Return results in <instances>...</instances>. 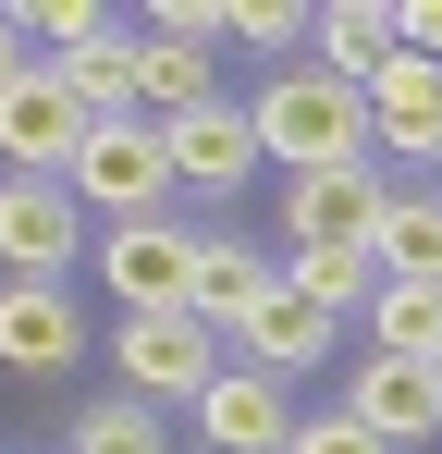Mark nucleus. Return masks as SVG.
I'll use <instances>...</instances> for the list:
<instances>
[{
	"instance_id": "nucleus-1",
	"label": "nucleus",
	"mask_w": 442,
	"mask_h": 454,
	"mask_svg": "<svg viewBox=\"0 0 442 454\" xmlns=\"http://www.w3.org/2000/svg\"><path fill=\"white\" fill-rule=\"evenodd\" d=\"M246 136H258V160H283V172H344V160H368V111H357L344 74L295 62V74H271L246 98Z\"/></svg>"
},
{
	"instance_id": "nucleus-2",
	"label": "nucleus",
	"mask_w": 442,
	"mask_h": 454,
	"mask_svg": "<svg viewBox=\"0 0 442 454\" xmlns=\"http://www.w3.org/2000/svg\"><path fill=\"white\" fill-rule=\"evenodd\" d=\"M62 197H74V209H111V222H160V197H172V148H160V123H86Z\"/></svg>"
},
{
	"instance_id": "nucleus-3",
	"label": "nucleus",
	"mask_w": 442,
	"mask_h": 454,
	"mask_svg": "<svg viewBox=\"0 0 442 454\" xmlns=\"http://www.w3.org/2000/svg\"><path fill=\"white\" fill-rule=\"evenodd\" d=\"M74 148H86V98H74L50 62H25V74L0 86V160H12V172H37V184H62Z\"/></svg>"
},
{
	"instance_id": "nucleus-4",
	"label": "nucleus",
	"mask_w": 442,
	"mask_h": 454,
	"mask_svg": "<svg viewBox=\"0 0 442 454\" xmlns=\"http://www.w3.org/2000/svg\"><path fill=\"white\" fill-rule=\"evenodd\" d=\"M111 356H123V380H136V405H160V393H185V405H197V393L233 369V356H221V332H197L185 307L123 319V332H111Z\"/></svg>"
},
{
	"instance_id": "nucleus-5",
	"label": "nucleus",
	"mask_w": 442,
	"mask_h": 454,
	"mask_svg": "<svg viewBox=\"0 0 442 454\" xmlns=\"http://www.w3.org/2000/svg\"><path fill=\"white\" fill-rule=\"evenodd\" d=\"M381 209H393V184H381L368 160H344V172H295V184H283V222H295V246H332V258H368Z\"/></svg>"
},
{
	"instance_id": "nucleus-6",
	"label": "nucleus",
	"mask_w": 442,
	"mask_h": 454,
	"mask_svg": "<svg viewBox=\"0 0 442 454\" xmlns=\"http://www.w3.org/2000/svg\"><path fill=\"white\" fill-rule=\"evenodd\" d=\"M357 111H368V148H393V160H442V62L381 50V74L357 86Z\"/></svg>"
},
{
	"instance_id": "nucleus-7",
	"label": "nucleus",
	"mask_w": 442,
	"mask_h": 454,
	"mask_svg": "<svg viewBox=\"0 0 442 454\" xmlns=\"http://www.w3.org/2000/svg\"><path fill=\"white\" fill-rule=\"evenodd\" d=\"M344 418H357L381 454L430 442V430H442V369H406V356H357V369H344Z\"/></svg>"
},
{
	"instance_id": "nucleus-8",
	"label": "nucleus",
	"mask_w": 442,
	"mask_h": 454,
	"mask_svg": "<svg viewBox=\"0 0 442 454\" xmlns=\"http://www.w3.org/2000/svg\"><path fill=\"white\" fill-rule=\"evenodd\" d=\"M74 246H86V209H74L62 184L12 172V184H0V270H12V283H50V270H74Z\"/></svg>"
},
{
	"instance_id": "nucleus-9",
	"label": "nucleus",
	"mask_w": 442,
	"mask_h": 454,
	"mask_svg": "<svg viewBox=\"0 0 442 454\" xmlns=\"http://www.w3.org/2000/svg\"><path fill=\"white\" fill-rule=\"evenodd\" d=\"M185 258H197V233H185V222H111V233H99V283L123 295V319L185 307Z\"/></svg>"
},
{
	"instance_id": "nucleus-10",
	"label": "nucleus",
	"mask_w": 442,
	"mask_h": 454,
	"mask_svg": "<svg viewBox=\"0 0 442 454\" xmlns=\"http://www.w3.org/2000/svg\"><path fill=\"white\" fill-rule=\"evenodd\" d=\"M221 344H233V369H271V380H283V369H320V356H332V307H307L283 270H271V295L246 307Z\"/></svg>"
},
{
	"instance_id": "nucleus-11",
	"label": "nucleus",
	"mask_w": 442,
	"mask_h": 454,
	"mask_svg": "<svg viewBox=\"0 0 442 454\" xmlns=\"http://www.w3.org/2000/svg\"><path fill=\"white\" fill-rule=\"evenodd\" d=\"M86 356V319H74L62 283H0V369H25V380H50Z\"/></svg>"
},
{
	"instance_id": "nucleus-12",
	"label": "nucleus",
	"mask_w": 442,
	"mask_h": 454,
	"mask_svg": "<svg viewBox=\"0 0 442 454\" xmlns=\"http://www.w3.org/2000/svg\"><path fill=\"white\" fill-rule=\"evenodd\" d=\"M160 148H172V184H197V197H233V184L258 172V136H246V111H233V98L185 111V123H160Z\"/></svg>"
},
{
	"instance_id": "nucleus-13",
	"label": "nucleus",
	"mask_w": 442,
	"mask_h": 454,
	"mask_svg": "<svg viewBox=\"0 0 442 454\" xmlns=\"http://www.w3.org/2000/svg\"><path fill=\"white\" fill-rule=\"evenodd\" d=\"M197 430H209V454H283L295 405H283L271 369H221L209 393H197Z\"/></svg>"
},
{
	"instance_id": "nucleus-14",
	"label": "nucleus",
	"mask_w": 442,
	"mask_h": 454,
	"mask_svg": "<svg viewBox=\"0 0 442 454\" xmlns=\"http://www.w3.org/2000/svg\"><path fill=\"white\" fill-rule=\"evenodd\" d=\"M258 295H271V258H258L246 233H197V258H185V319H197V332H233Z\"/></svg>"
},
{
	"instance_id": "nucleus-15",
	"label": "nucleus",
	"mask_w": 442,
	"mask_h": 454,
	"mask_svg": "<svg viewBox=\"0 0 442 454\" xmlns=\"http://www.w3.org/2000/svg\"><path fill=\"white\" fill-rule=\"evenodd\" d=\"M209 98H221V50L147 25L136 37V123H185V111H209Z\"/></svg>"
},
{
	"instance_id": "nucleus-16",
	"label": "nucleus",
	"mask_w": 442,
	"mask_h": 454,
	"mask_svg": "<svg viewBox=\"0 0 442 454\" xmlns=\"http://www.w3.org/2000/svg\"><path fill=\"white\" fill-rule=\"evenodd\" d=\"M307 50H320V74L368 86L381 50H393V0H332V12H307Z\"/></svg>"
},
{
	"instance_id": "nucleus-17",
	"label": "nucleus",
	"mask_w": 442,
	"mask_h": 454,
	"mask_svg": "<svg viewBox=\"0 0 442 454\" xmlns=\"http://www.w3.org/2000/svg\"><path fill=\"white\" fill-rule=\"evenodd\" d=\"M368 356L442 369V295H430V283H368Z\"/></svg>"
},
{
	"instance_id": "nucleus-18",
	"label": "nucleus",
	"mask_w": 442,
	"mask_h": 454,
	"mask_svg": "<svg viewBox=\"0 0 442 454\" xmlns=\"http://www.w3.org/2000/svg\"><path fill=\"white\" fill-rule=\"evenodd\" d=\"M368 270H381V283H430V295H442V209H430V197H393V209H381Z\"/></svg>"
},
{
	"instance_id": "nucleus-19",
	"label": "nucleus",
	"mask_w": 442,
	"mask_h": 454,
	"mask_svg": "<svg viewBox=\"0 0 442 454\" xmlns=\"http://www.w3.org/2000/svg\"><path fill=\"white\" fill-rule=\"evenodd\" d=\"M283 283H295L307 307H332V319H344V307H368V283H381V270H368V258H332V246H295Z\"/></svg>"
},
{
	"instance_id": "nucleus-20",
	"label": "nucleus",
	"mask_w": 442,
	"mask_h": 454,
	"mask_svg": "<svg viewBox=\"0 0 442 454\" xmlns=\"http://www.w3.org/2000/svg\"><path fill=\"white\" fill-rule=\"evenodd\" d=\"M62 454H172V442H160V418H147L136 393H111V405H86V418H74Z\"/></svg>"
},
{
	"instance_id": "nucleus-21",
	"label": "nucleus",
	"mask_w": 442,
	"mask_h": 454,
	"mask_svg": "<svg viewBox=\"0 0 442 454\" xmlns=\"http://www.w3.org/2000/svg\"><path fill=\"white\" fill-rule=\"evenodd\" d=\"M221 37H233V50H258V62H283V50H307V12H295V0H233V12H221Z\"/></svg>"
},
{
	"instance_id": "nucleus-22",
	"label": "nucleus",
	"mask_w": 442,
	"mask_h": 454,
	"mask_svg": "<svg viewBox=\"0 0 442 454\" xmlns=\"http://www.w3.org/2000/svg\"><path fill=\"white\" fill-rule=\"evenodd\" d=\"M12 25H25V37H50V62H74V50H99V37H111V12H99V0H37V12H12Z\"/></svg>"
},
{
	"instance_id": "nucleus-23",
	"label": "nucleus",
	"mask_w": 442,
	"mask_h": 454,
	"mask_svg": "<svg viewBox=\"0 0 442 454\" xmlns=\"http://www.w3.org/2000/svg\"><path fill=\"white\" fill-rule=\"evenodd\" d=\"M283 454H381V442H368L357 418L332 405V418H295V430H283Z\"/></svg>"
},
{
	"instance_id": "nucleus-24",
	"label": "nucleus",
	"mask_w": 442,
	"mask_h": 454,
	"mask_svg": "<svg viewBox=\"0 0 442 454\" xmlns=\"http://www.w3.org/2000/svg\"><path fill=\"white\" fill-rule=\"evenodd\" d=\"M393 50H418V62H442V0H393Z\"/></svg>"
},
{
	"instance_id": "nucleus-25",
	"label": "nucleus",
	"mask_w": 442,
	"mask_h": 454,
	"mask_svg": "<svg viewBox=\"0 0 442 454\" xmlns=\"http://www.w3.org/2000/svg\"><path fill=\"white\" fill-rule=\"evenodd\" d=\"M25 74V25H12V12H0V86Z\"/></svg>"
}]
</instances>
